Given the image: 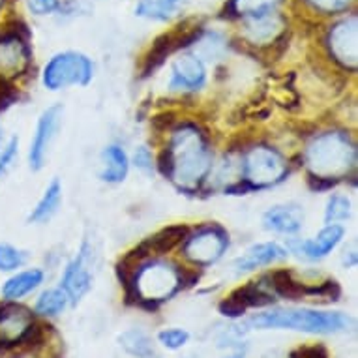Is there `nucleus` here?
I'll return each instance as SVG.
<instances>
[{
  "instance_id": "nucleus-18",
  "label": "nucleus",
  "mask_w": 358,
  "mask_h": 358,
  "mask_svg": "<svg viewBox=\"0 0 358 358\" xmlns=\"http://www.w3.org/2000/svg\"><path fill=\"white\" fill-rule=\"evenodd\" d=\"M246 19L244 24V36L255 45H266L278 40V36L282 34L285 29V19L278 12L259 13Z\"/></svg>"
},
{
  "instance_id": "nucleus-35",
  "label": "nucleus",
  "mask_w": 358,
  "mask_h": 358,
  "mask_svg": "<svg viewBox=\"0 0 358 358\" xmlns=\"http://www.w3.org/2000/svg\"><path fill=\"white\" fill-rule=\"evenodd\" d=\"M30 12L36 15H49L59 8V0H27Z\"/></svg>"
},
{
  "instance_id": "nucleus-17",
  "label": "nucleus",
  "mask_w": 358,
  "mask_h": 358,
  "mask_svg": "<svg viewBox=\"0 0 358 358\" xmlns=\"http://www.w3.org/2000/svg\"><path fill=\"white\" fill-rule=\"evenodd\" d=\"M283 259H287V250L276 242H263V244H255L242 253L241 257L233 263L236 274H244V272L257 271L261 266H268V264L280 263Z\"/></svg>"
},
{
  "instance_id": "nucleus-10",
  "label": "nucleus",
  "mask_w": 358,
  "mask_h": 358,
  "mask_svg": "<svg viewBox=\"0 0 358 358\" xmlns=\"http://www.w3.org/2000/svg\"><path fill=\"white\" fill-rule=\"evenodd\" d=\"M62 115H64V107L57 103V106L48 107L38 118L36 131L29 148V165L32 171H40L45 165L51 145L57 139L60 124H62Z\"/></svg>"
},
{
  "instance_id": "nucleus-28",
  "label": "nucleus",
  "mask_w": 358,
  "mask_h": 358,
  "mask_svg": "<svg viewBox=\"0 0 358 358\" xmlns=\"http://www.w3.org/2000/svg\"><path fill=\"white\" fill-rule=\"evenodd\" d=\"M27 259H29V255L21 248L13 246L10 242H0V272L13 274L19 268H23Z\"/></svg>"
},
{
  "instance_id": "nucleus-25",
  "label": "nucleus",
  "mask_w": 358,
  "mask_h": 358,
  "mask_svg": "<svg viewBox=\"0 0 358 358\" xmlns=\"http://www.w3.org/2000/svg\"><path fill=\"white\" fill-rule=\"evenodd\" d=\"M120 345L126 352H129L131 357L137 358H150L154 355L152 341L143 330L129 329L120 336Z\"/></svg>"
},
{
  "instance_id": "nucleus-30",
  "label": "nucleus",
  "mask_w": 358,
  "mask_h": 358,
  "mask_svg": "<svg viewBox=\"0 0 358 358\" xmlns=\"http://www.w3.org/2000/svg\"><path fill=\"white\" fill-rule=\"evenodd\" d=\"M158 340L162 345L175 351V349H180V347H184L186 343H188L189 334L182 329H167L159 332Z\"/></svg>"
},
{
  "instance_id": "nucleus-33",
  "label": "nucleus",
  "mask_w": 358,
  "mask_h": 358,
  "mask_svg": "<svg viewBox=\"0 0 358 358\" xmlns=\"http://www.w3.org/2000/svg\"><path fill=\"white\" fill-rule=\"evenodd\" d=\"M134 165H136L137 169L143 171V173H152L154 169V159L152 154L148 150L147 147H139L134 154Z\"/></svg>"
},
{
  "instance_id": "nucleus-22",
  "label": "nucleus",
  "mask_w": 358,
  "mask_h": 358,
  "mask_svg": "<svg viewBox=\"0 0 358 358\" xmlns=\"http://www.w3.org/2000/svg\"><path fill=\"white\" fill-rule=\"evenodd\" d=\"M186 236H188V229L184 225H171L147 238L137 250L143 253V257H148L152 253H167L178 246L180 242H184Z\"/></svg>"
},
{
  "instance_id": "nucleus-14",
  "label": "nucleus",
  "mask_w": 358,
  "mask_h": 358,
  "mask_svg": "<svg viewBox=\"0 0 358 358\" xmlns=\"http://www.w3.org/2000/svg\"><path fill=\"white\" fill-rule=\"evenodd\" d=\"M274 302L272 293L264 289L263 283L252 282L236 289L220 304V311L225 317H241L250 308H264Z\"/></svg>"
},
{
  "instance_id": "nucleus-5",
  "label": "nucleus",
  "mask_w": 358,
  "mask_h": 358,
  "mask_svg": "<svg viewBox=\"0 0 358 358\" xmlns=\"http://www.w3.org/2000/svg\"><path fill=\"white\" fill-rule=\"evenodd\" d=\"M94 76V66L88 57L77 51H64L55 55L43 68V87L48 90H62L71 85L87 87Z\"/></svg>"
},
{
  "instance_id": "nucleus-31",
  "label": "nucleus",
  "mask_w": 358,
  "mask_h": 358,
  "mask_svg": "<svg viewBox=\"0 0 358 358\" xmlns=\"http://www.w3.org/2000/svg\"><path fill=\"white\" fill-rule=\"evenodd\" d=\"M17 152H19L17 137H12L4 147L0 148V178L10 171V167H12L15 158H17Z\"/></svg>"
},
{
  "instance_id": "nucleus-12",
  "label": "nucleus",
  "mask_w": 358,
  "mask_h": 358,
  "mask_svg": "<svg viewBox=\"0 0 358 358\" xmlns=\"http://www.w3.org/2000/svg\"><path fill=\"white\" fill-rule=\"evenodd\" d=\"M330 55L347 70H357L358 66V19L357 15L341 19L336 23L327 38Z\"/></svg>"
},
{
  "instance_id": "nucleus-27",
  "label": "nucleus",
  "mask_w": 358,
  "mask_h": 358,
  "mask_svg": "<svg viewBox=\"0 0 358 358\" xmlns=\"http://www.w3.org/2000/svg\"><path fill=\"white\" fill-rule=\"evenodd\" d=\"M282 2L283 0H231L229 10L235 15L252 17V15H259V13L276 12V8Z\"/></svg>"
},
{
  "instance_id": "nucleus-24",
  "label": "nucleus",
  "mask_w": 358,
  "mask_h": 358,
  "mask_svg": "<svg viewBox=\"0 0 358 358\" xmlns=\"http://www.w3.org/2000/svg\"><path fill=\"white\" fill-rule=\"evenodd\" d=\"M184 0H141L136 8V15L152 21H169L182 10Z\"/></svg>"
},
{
  "instance_id": "nucleus-3",
  "label": "nucleus",
  "mask_w": 358,
  "mask_h": 358,
  "mask_svg": "<svg viewBox=\"0 0 358 358\" xmlns=\"http://www.w3.org/2000/svg\"><path fill=\"white\" fill-rule=\"evenodd\" d=\"M248 327L257 330H299L308 334H334L351 327V317L341 311H317L308 308H289L255 313Z\"/></svg>"
},
{
  "instance_id": "nucleus-1",
  "label": "nucleus",
  "mask_w": 358,
  "mask_h": 358,
  "mask_svg": "<svg viewBox=\"0 0 358 358\" xmlns=\"http://www.w3.org/2000/svg\"><path fill=\"white\" fill-rule=\"evenodd\" d=\"M164 158V173L184 192H195L212 169L208 143L194 124H182L173 131Z\"/></svg>"
},
{
  "instance_id": "nucleus-13",
  "label": "nucleus",
  "mask_w": 358,
  "mask_h": 358,
  "mask_svg": "<svg viewBox=\"0 0 358 358\" xmlns=\"http://www.w3.org/2000/svg\"><path fill=\"white\" fill-rule=\"evenodd\" d=\"M201 30H173L169 34H162L158 40L154 41L150 53L147 55L145 59V64H143V77L150 76L154 70H158L159 66L164 64L165 59L173 55L178 49L186 48L189 43L199 40Z\"/></svg>"
},
{
  "instance_id": "nucleus-23",
  "label": "nucleus",
  "mask_w": 358,
  "mask_h": 358,
  "mask_svg": "<svg viewBox=\"0 0 358 358\" xmlns=\"http://www.w3.org/2000/svg\"><path fill=\"white\" fill-rule=\"evenodd\" d=\"M62 203V184L59 182V178H53L49 184L40 201L36 203V206L30 210L29 222L30 223H45L59 212V206Z\"/></svg>"
},
{
  "instance_id": "nucleus-6",
  "label": "nucleus",
  "mask_w": 358,
  "mask_h": 358,
  "mask_svg": "<svg viewBox=\"0 0 358 358\" xmlns=\"http://www.w3.org/2000/svg\"><path fill=\"white\" fill-rule=\"evenodd\" d=\"M287 175V162L268 147H255L242 158V176L248 189H261L282 182Z\"/></svg>"
},
{
  "instance_id": "nucleus-2",
  "label": "nucleus",
  "mask_w": 358,
  "mask_h": 358,
  "mask_svg": "<svg viewBox=\"0 0 358 358\" xmlns=\"http://www.w3.org/2000/svg\"><path fill=\"white\" fill-rule=\"evenodd\" d=\"M304 159L311 180L336 184L357 167V147L343 131H327L311 139Z\"/></svg>"
},
{
  "instance_id": "nucleus-26",
  "label": "nucleus",
  "mask_w": 358,
  "mask_h": 358,
  "mask_svg": "<svg viewBox=\"0 0 358 358\" xmlns=\"http://www.w3.org/2000/svg\"><path fill=\"white\" fill-rule=\"evenodd\" d=\"M68 304H70V300H68V296H66L62 289H48V291H43V293L38 296L34 310L36 313H40V315L53 317V315L62 313Z\"/></svg>"
},
{
  "instance_id": "nucleus-9",
  "label": "nucleus",
  "mask_w": 358,
  "mask_h": 358,
  "mask_svg": "<svg viewBox=\"0 0 358 358\" xmlns=\"http://www.w3.org/2000/svg\"><path fill=\"white\" fill-rule=\"evenodd\" d=\"M94 250L88 242H85L81 246V252L77 253V257L68 263L62 280H60V289L64 291L70 304H77L88 293L92 280H94Z\"/></svg>"
},
{
  "instance_id": "nucleus-7",
  "label": "nucleus",
  "mask_w": 358,
  "mask_h": 358,
  "mask_svg": "<svg viewBox=\"0 0 358 358\" xmlns=\"http://www.w3.org/2000/svg\"><path fill=\"white\" fill-rule=\"evenodd\" d=\"M229 248V235L220 225H203L184 238V255L199 266H210L223 257Z\"/></svg>"
},
{
  "instance_id": "nucleus-19",
  "label": "nucleus",
  "mask_w": 358,
  "mask_h": 358,
  "mask_svg": "<svg viewBox=\"0 0 358 358\" xmlns=\"http://www.w3.org/2000/svg\"><path fill=\"white\" fill-rule=\"evenodd\" d=\"M263 225L264 229L280 235H294L304 225V210L299 205L271 206L263 214Z\"/></svg>"
},
{
  "instance_id": "nucleus-29",
  "label": "nucleus",
  "mask_w": 358,
  "mask_h": 358,
  "mask_svg": "<svg viewBox=\"0 0 358 358\" xmlns=\"http://www.w3.org/2000/svg\"><path fill=\"white\" fill-rule=\"evenodd\" d=\"M352 206L351 201L343 197V195H332L327 203V208H324V222L327 225H340V222H345L351 217Z\"/></svg>"
},
{
  "instance_id": "nucleus-20",
  "label": "nucleus",
  "mask_w": 358,
  "mask_h": 358,
  "mask_svg": "<svg viewBox=\"0 0 358 358\" xmlns=\"http://www.w3.org/2000/svg\"><path fill=\"white\" fill-rule=\"evenodd\" d=\"M43 283V271L40 268H27V271L13 272L12 276L8 278L6 282L0 287L2 299L8 302H19L24 299L27 294L40 287Z\"/></svg>"
},
{
  "instance_id": "nucleus-38",
  "label": "nucleus",
  "mask_w": 358,
  "mask_h": 358,
  "mask_svg": "<svg viewBox=\"0 0 358 358\" xmlns=\"http://www.w3.org/2000/svg\"><path fill=\"white\" fill-rule=\"evenodd\" d=\"M231 358H241V357H231Z\"/></svg>"
},
{
  "instance_id": "nucleus-21",
  "label": "nucleus",
  "mask_w": 358,
  "mask_h": 358,
  "mask_svg": "<svg viewBox=\"0 0 358 358\" xmlns=\"http://www.w3.org/2000/svg\"><path fill=\"white\" fill-rule=\"evenodd\" d=\"M129 169V159L122 148L109 145L101 150L100 178L107 184H120L126 180Z\"/></svg>"
},
{
  "instance_id": "nucleus-11",
  "label": "nucleus",
  "mask_w": 358,
  "mask_h": 358,
  "mask_svg": "<svg viewBox=\"0 0 358 358\" xmlns=\"http://www.w3.org/2000/svg\"><path fill=\"white\" fill-rule=\"evenodd\" d=\"M30 66V48L17 30L0 32V81L23 76Z\"/></svg>"
},
{
  "instance_id": "nucleus-4",
  "label": "nucleus",
  "mask_w": 358,
  "mask_h": 358,
  "mask_svg": "<svg viewBox=\"0 0 358 358\" xmlns=\"http://www.w3.org/2000/svg\"><path fill=\"white\" fill-rule=\"evenodd\" d=\"M131 289L137 300L156 304L178 291L180 287V272L173 263L167 261H147L137 266L136 271L129 274Z\"/></svg>"
},
{
  "instance_id": "nucleus-37",
  "label": "nucleus",
  "mask_w": 358,
  "mask_h": 358,
  "mask_svg": "<svg viewBox=\"0 0 358 358\" xmlns=\"http://www.w3.org/2000/svg\"><path fill=\"white\" fill-rule=\"evenodd\" d=\"M2 6H4V0H0V10H2Z\"/></svg>"
},
{
  "instance_id": "nucleus-16",
  "label": "nucleus",
  "mask_w": 358,
  "mask_h": 358,
  "mask_svg": "<svg viewBox=\"0 0 358 358\" xmlns=\"http://www.w3.org/2000/svg\"><path fill=\"white\" fill-rule=\"evenodd\" d=\"M206 68L203 60L195 55H182L180 59L173 62V73H171V90H184V92H195L205 87Z\"/></svg>"
},
{
  "instance_id": "nucleus-32",
  "label": "nucleus",
  "mask_w": 358,
  "mask_h": 358,
  "mask_svg": "<svg viewBox=\"0 0 358 358\" xmlns=\"http://www.w3.org/2000/svg\"><path fill=\"white\" fill-rule=\"evenodd\" d=\"M321 13H338L351 6L352 0H308Z\"/></svg>"
},
{
  "instance_id": "nucleus-8",
  "label": "nucleus",
  "mask_w": 358,
  "mask_h": 358,
  "mask_svg": "<svg viewBox=\"0 0 358 358\" xmlns=\"http://www.w3.org/2000/svg\"><path fill=\"white\" fill-rule=\"evenodd\" d=\"M38 332L32 311L17 302H0V347L29 343Z\"/></svg>"
},
{
  "instance_id": "nucleus-15",
  "label": "nucleus",
  "mask_w": 358,
  "mask_h": 358,
  "mask_svg": "<svg viewBox=\"0 0 358 358\" xmlns=\"http://www.w3.org/2000/svg\"><path fill=\"white\" fill-rule=\"evenodd\" d=\"M345 235V229L341 225H324L319 231L317 236H313L310 241H291L289 248L291 252L296 253L300 259L306 261H321L334 250Z\"/></svg>"
},
{
  "instance_id": "nucleus-36",
  "label": "nucleus",
  "mask_w": 358,
  "mask_h": 358,
  "mask_svg": "<svg viewBox=\"0 0 358 358\" xmlns=\"http://www.w3.org/2000/svg\"><path fill=\"white\" fill-rule=\"evenodd\" d=\"M0 143H2V126H0Z\"/></svg>"
},
{
  "instance_id": "nucleus-34",
  "label": "nucleus",
  "mask_w": 358,
  "mask_h": 358,
  "mask_svg": "<svg viewBox=\"0 0 358 358\" xmlns=\"http://www.w3.org/2000/svg\"><path fill=\"white\" fill-rule=\"evenodd\" d=\"M291 358H329V351L323 345H306L291 352Z\"/></svg>"
}]
</instances>
